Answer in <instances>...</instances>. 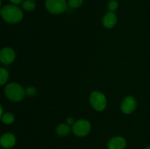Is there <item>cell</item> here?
Returning a JSON list of instances; mask_svg holds the SVG:
<instances>
[{
  "instance_id": "obj_4",
  "label": "cell",
  "mask_w": 150,
  "mask_h": 149,
  "mask_svg": "<svg viewBox=\"0 0 150 149\" xmlns=\"http://www.w3.org/2000/svg\"><path fill=\"white\" fill-rule=\"evenodd\" d=\"M45 7L52 15L64 13L68 8L67 0H45Z\"/></svg>"
},
{
  "instance_id": "obj_6",
  "label": "cell",
  "mask_w": 150,
  "mask_h": 149,
  "mask_svg": "<svg viewBox=\"0 0 150 149\" xmlns=\"http://www.w3.org/2000/svg\"><path fill=\"white\" fill-rule=\"evenodd\" d=\"M136 107H137L136 99L133 96H127L122 102L120 109L123 113L129 115L134 112L135 110L136 109Z\"/></svg>"
},
{
  "instance_id": "obj_19",
  "label": "cell",
  "mask_w": 150,
  "mask_h": 149,
  "mask_svg": "<svg viewBox=\"0 0 150 149\" xmlns=\"http://www.w3.org/2000/svg\"><path fill=\"white\" fill-rule=\"evenodd\" d=\"M10 2L13 4H16V5H18V4H21L24 0H9Z\"/></svg>"
},
{
  "instance_id": "obj_8",
  "label": "cell",
  "mask_w": 150,
  "mask_h": 149,
  "mask_svg": "<svg viewBox=\"0 0 150 149\" xmlns=\"http://www.w3.org/2000/svg\"><path fill=\"white\" fill-rule=\"evenodd\" d=\"M117 15L115 12L108 11L103 15L102 19V23L106 29H110L114 28L117 23Z\"/></svg>"
},
{
  "instance_id": "obj_13",
  "label": "cell",
  "mask_w": 150,
  "mask_h": 149,
  "mask_svg": "<svg viewBox=\"0 0 150 149\" xmlns=\"http://www.w3.org/2000/svg\"><path fill=\"white\" fill-rule=\"evenodd\" d=\"M9 79V72L5 68L0 67V86L4 85Z\"/></svg>"
},
{
  "instance_id": "obj_9",
  "label": "cell",
  "mask_w": 150,
  "mask_h": 149,
  "mask_svg": "<svg viewBox=\"0 0 150 149\" xmlns=\"http://www.w3.org/2000/svg\"><path fill=\"white\" fill-rule=\"evenodd\" d=\"M127 146L126 140L120 136H116L110 139L107 144L108 149H125Z\"/></svg>"
},
{
  "instance_id": "obj_7",
  "label": "cell",
  "mask_w": 150,
  "mask_h": 149,
  "mask_svg": "<svg viewBox=\"0 0 150 149\" xmlns=\"http://www.w3.org/2000/svg\"><path fill=\"white\" fill-rule=\"evenodd\" d=\"M16 59V52L11 48H4L0 51V61L2 64L9 65Z\"/></svg>"
},
{
  "instance_id": "obj_15",
  "label": "cell",
  "mask_w": 150,
  "mask_h": 149,
  "mask_svg": "<svg viewBox=\"0 0 150 149\" xmlns=\"http://www.w3.org/2000/svg\"><path fill=\"white\" fill-rule=\"evenodd\" d=\"M83 0H67V5L70 9H78L81 7Z\"/></svg>"
},
{
  "instance_id": "obj_20",
  "label": "cell",
  "mask_w": 150,
  "mask_h": 149,
  "mask_svg": "<svg viewBox=\"0 0 150 149\" xmlns=\"http://www.w3.org/2000/svg\"><path fill=\"white\" fill-rule=\"evenodd\" d=\"M2 116H3V108H2V106L0 105V120L1 119Z\"/></svg>"
},
{
  "instance_id": "obj_11",
  "label": "cell",
  "mask_w": 150,
  "mask_h": 149,
  "mask_svg": "<svg viewBox=\"0 0 150 149\" xmlns=\"http://www.w3.org/2000/svg\"><path fill=\"white\" fill-rule=\"evenodd\" d=\"M71 131V127L67 124H60L56 128V132L60 137H66Z\"/></svg>"
},
{
  "instance_id": "obj_21",
  "label": "cell",
  "mask_w": 150,
  "mask_h": 149,
  "mask_svg": "<svg viewBox=\"0 0 150 149\" xmlns=\"http://www.w3.org/2000/svg\"><path fill=\"white\" fill-rule=\"evenodd\" d=\"M1 4H2V1H1V0H0V8L1 7Z\"/></svg>"
},
{
  "instance_id": "obj_3",
  "label": "cell",
  "mask_w": 150,
  "mask_h": 149,
  "mask_svg": "<svg viewBox=\"0 0 150 149\" xmlns=\"http://www.w3.org/2000/svg\"><path fill=\"white\" fill-rule=\"evenodd\" d=\"M89 102L94 110L103 111L107 106V99L104 93L99 91H93L89 96Z\"/></svg>"
},
{
  "instance_id": "obj_17",
  "label": "cell",
  "mask_w": 150,
  "mask_h": 149,
  "mask_svg": "<svg viewBox=\"0 0 150 149\" xmlns=\"http://www.w3.org/2000/svg\"><path fill=\"white\" fill-rule=\"evenodd\" d=\"M38 91H37L36 88L34 86H29L25 89V94L29 97H33V96H36Z\"/></svg>"
},
{
  "instance_id": "obj_2",
  "label": "cell",
  "mask_w": 150,
  "mask_h": 149,
  "mask_svg": "<svg viewBox=\"0 0 150 149\" xmlns=\"http://www.w3.org/2000/svg\"><path fill=\"white\" fill-rule=\"evenodd\" d=\"M4 93L12 102H20L24 98L25 89L17 83H10L4 88Z\"/></svg>"
},
{
  "instance_id": "obj_16",
  "label": "cell",
  "mask_w": 150,
  "mask_h": 149,
  "mask_svg": "<svg viewBox=\"0 0 150 149\" xmlns=\"http://www.w3.org/2000/svg\"><path fill=\"white\" fill-rule=\"evenodd\" d=\"M108 11L115 12L119 7V3L117 0H109L107 4Z\"/></svg>"
},
{
  "instance_id": "obj_12",
  "label": "cell",
  "mask_w": 150,
  "mask_h": 149,
  "mask_svg": "<svg viewBox=\"0 0 150 149\" xmlns=\"http://www.w3.org/2000/svg\"><path fill=\"white\" fill-rule=\"evenodd\" d=\"M21 7L26 12H32L36 8V3L34 0H24L22 2Z\"/></svg>"
},
{
  "instance_id": "obj_1",
  "label": "cell",
  "mask_w": 150,
  "mask_h": 149,
  "mask_svg": "<svg viewBox=\"0 0 150 149\" xmlns=\"http://www.w3.org/2000/svg\"><path fill=\"white\" fill-rule=\"evenodd\" d=\"M1 16L8 23H18L23 19V13L21 9L16 4H6L1 9Z\"/></svg>"
},
{
  "instance_id": "obj_22",
  "label": "cell",
  "mask_w": 150,
  "mask_h": 149,
  "mask_svg": "<svg viewBox=\"0 0 150 149\" xmlns=\"http://www.w3.org/2000/svg\"><path fill=\"white\" fill-rule=\"evenodd\" d=\"M144 149H150V145H149V146H147V147H146Z\"/></svg>"
},
{
  "instance_id": "obj_14",
  "label": "cell",
  "mask_w": 150,
  "mask_h": 149,
  "mask_svg": "<svg viewBox=\"0 0 150 149\" xmlns=\"http://www.w3.org/2000/svg\"><path fill=\"white\" fill-rule=\"evenodd\" d=\"M1 121L4 124H7V125L13 124L15 121L14 114L12 113V112H6V113L3 114Z\"/></svg>"
},
{
  "instance_id": "obj_5",
  "label": "cell",
  "mask_w": 150,
  "mask_h": 149,
  "mask_svg": "<svg viewBox=\"0 0 150 149\" xmlns=\"http://www.w3.org/2000/svg\"><path fill=\"white\" fill-rule=\"evenodd\" d=\"M92 129L91 123L88 120L79 119L75 121L71 127L72 131L76 136L79 137H86L89 134Z\"/></svg>"
},
{
  "instance_id": "obj_10",
  "label": "cell",
  "mask_w": 150,
  "mask_h": 149,
  "mask_svg": "<svg viewBox=\"0 0 150 149\" xmlns=\"http://www.w3.org/2000/svg\"><path fill=\"white\" fill-rule=\"evenodd\" d=\"M16 137L13 134L7 132L0 137V145L4 148H11L16 145Z\"/></svg>"
},
{
  "instance_id": "obj_18",
  "label": "cell",
  "mask_w": 150,
  "mask_h": 149,
  "mask_svg": "<svg viewBox=\"0 0 150 149\" xmlns=\"http://www.w3.org/2000/svg\"><path fill=\"white\" fill-rule=\"evenodd\" d=\"M74 123H75V120L73 117H68V118H67V119H66V124H68V125L70 126V127H72Z\"/></svg>"
}]
</instances>
